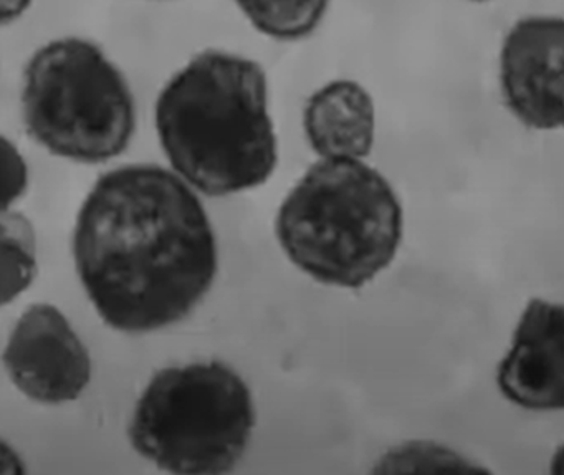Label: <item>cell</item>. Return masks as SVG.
I'll return each mask as SVG.
<instances>
[{
	"label": "cell",
	"mask_w": 564,
	"mask_h": 475,
	"mask_svg": "<svg viewBox=\"0 0 564 475\" xmlns=\"http://www.w3.org/2000/svg\"><path fill=\"white\" fill-rule=\"evenodd\" d=\"M74 259L100 319L130 335L187 319L219 267L199 197L158 164H127L98 177L75 224Z\"/></svg>",
	"instance_id": "1"
},
{
	"label": "cell",
	"mask_w": 564,
	"mask_h": 475,
	"mask_svg": "<svg viewBox=\"0 0 564 475\" xmlns=\"http://www.w3.org/2000/svg\"><path fill=\"white\" fill-rule=\"evenodd\" d=\"M154 125L171 170L210 197L262 186L279 144L269 114V78L259 62L207 48L161 88Z\"/></svg>",
	"instance_id": "2"
},
{
	"label": "cell",
	"mask_w": 564,
	"mask_h": 475,
	"mask_svg": "<svg viewBox=\"0 0 564 475\" xmlns=\"http://www.w3.org/2000/svg\"><path fill=\"white\" fill-rule=\"evenodd\" d=\"M404 214L389 181L361 160H322L290 191L275 220L289 259L316 282L361 289L398 252Z\"/></svg>",
	"instance_id": "3"
},
{
	"label": "cell",
	"mask_w": 564,
	"mask_h": 475,
	"mask_svg": "<svg viewBox=\"0 0 564 475\" xmlns=\"http://www.w3.org/2000/svg\"><path fill=\"white\" fill-rule=\"evenodd\" d=\"M22 121L54 156L104 164L137 133V100L127 75L91 39L64 35L35 48L22 74Z\"/></svg>",
	"instance_id": "4"
},
{
	"label": "cell",
	"mask_w": 564,
	"mask_h": 475,
	"mask_svg": "<svg viewBox=\"0 0 564 475\" xmlns=\"http://www.w3.org/2000/svg\"><path fill=\"white\" fill-rule=\"evenodd\" d=\"M256 422L252 392L230 366L193 363L151 378L128 435L141 457L171 474H227L246 454Z\"/></svg>",
	"instance_id": "5"
},
{
	"label": "cell",
	"mask_w": 564,
	"mask_h": 475,
	"mask_svg": "<svg viewBox=\"0 0 564 475\" xmlns=\"http://www.w3.org/2000/svg\"><path fill=\"white\" fill-rule=\"evenodd\" d=\"M2 363L12 385L31 401H75L90 385L91 358L67 316L48 303L25 310L9 336Z\"/></svg>",
	"instance_id": "6"
},
{
	"label": "cell",
	"mask_w": 564,
	"mask_h": 475,
	"mask_svg": "<svg viewBox=\"0 0 564 475\" xmlns=\"http://www.w3.org/2000/svg\"><path fill=\"white\" fill-rule=\"evenodd\" d=\"M563 18L528 15L511 25L501 42L498 78L505 105L524 127H563Z\"/></svg>",
	"instance_id": "7"
},
{
	"label": "cell",
	"mask_w": 564,
	"mask_h": 475,
	"mask_svg": "<svg viewBox=\"0 0 564 475\" xmlns=\"http://www.w3.org/2000/svg\"><path fill=\"white\" fill-rule=\"evenodd\" d=\"M564 310L533 299L514 330L513 345L498 366L501 395L530 411H561L564 406Z\"/></svg>",
	"instance_id": "8"
},
{
	"label": "cell",
	"mask_w": 564,
	"mask_h": 475,
	"mask_svg": "<svg viewBox=\"0 0 564 475\" xmlns=\"http://www.w3.org/2000/svg\"><path fill=\"white\" fill-rule=\"evenodd\" d=\"M303 130L322 160L368 158L375 147V100L358 82H329L306 100Z\"/></svg>",
	"instance_id": "9"
},
{
	"label": "cell",
	"mask_w": 564,
	"mask_h": 475,
	"mask_svg": "<svg viewBox=\"0 0 564 475\" xmlns=\"http://www.w3.org/2000/svg\"><path fill=\"white\" fill-rule=\"evenodd\" d=\"M232 4L263 37L300 42L318 31L332 0H232Z\"/></svg>",
	"instance_id": "10"
},
{
	"label": "cell",
	"mask_w": 564,
	"mask_h": 475,
	"mask_svg": "<svg viewBox=\"0 0 564 475\" xmlns=\"http://www.w3.org/2000/svg\"><path fill=\"white\" fill-rule=\"evenodd\" d=\"M37 234L21 213L0 214V306L22 295L37 277Z\"/></svg>",
	"instance_id": "11"
},
{
	"label": "cell",
	"mask_w": 564,
	"mask_h": 475,
	"mask_svg": "<svg viewBox=\"0 0 564 475\" xmlns=\"http://www.w3.org/2000/svg\"><path fill=\"white\" fill-rule=\"evenodd\" d=\"M375 472H381V474H444V472L475 474V472L487 471L444 445L414 441L391 449L378 462Z\"/></svg>",
	"instance_id": "12"
},
{
	"label": "cell",
	"mask_w": 564,
	"mask_h": 475,
	"mask_svg": "<svg viewBox=\"0 0 564 475\" xmlns=\"http://www.w3.org/2000/svg\"><path fill=\"white\" fill-rule=\"evenodd\" d=\"M29 190V166L19 148L0 134V214L8 213Z\"/></svg>",
	"instance_id": "13"
},
{
	"label": "cell",
	"mask_w": 564,
	"mask_h": 475,
	"mask_svg": "<svg viewBox=\"0 0 564 475\" xmlns=\"http://www.w3.org/2000/svg\"><path fill=\"white\" fill-rule=\"evenodd\" d=\"M34 6V0H0V29L18 24L28 15Z\"/></svg>",
	"instance_id": "14"
},
{
	"label": "cell",
	"mask_w": 564,
	"mask_h": 475,
	"mask_svg": "<svg viewBox=\"0 0 564 475\" xmlns=\"http://www.w3.org/2000/svg\"><path fill=\"white\" fill-rule=\"evenodd\" d=\"M25 465L21 455L8 442L0 441V474H24Z\"/></svg>",
	"instance_id": "15"
},
{
	"label": "cell",
	"mask_w": 564,
	"mask_h": 475,
	"mask_svg": "<svg viewBox=\"0 0 564 475\" xmlns=\"http://www.w3.org/2000/svg\"><path fill=\"white\" fill-rule=\"evenodd\" d=\"M470 2H487V0H470Z\"/></svg>",
	"instance_id": "16"
}]
</instances>
